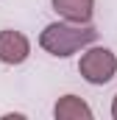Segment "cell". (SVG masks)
Instances as JSON below:
<instances>
[{"instance_id":"3","label":"cell","mask_w":117,"mask_h":120,"mask_svg":"<svg viewBox=\"0 0 117 120\" xmlns=\"http://www.w3.org/2000/svg\"><path fill=\"white\" fill-rule=\"evenodd\" d=\"M31 56V42L20 31H0V61L3 64H22Z\"/></svg>"},{"instance_id":"1","label":"cell","mask_w":117,"mask_h":120,"mask_svg":"<svg viewBox=\"0 0 117 120\" xmlns=\"http://www.w3.org/2000/svg\"><path fill=\"white\" fill-rule=\"evenodd\" d=\"M98 39V28L89 25V22H50L48 28L42 31L39 36V45L56 56V59H67L73 56L75 50L87 48Z\"/></svg>"},{"instance_id":"4","label":"cell","mask_w":117,"mask_h":120,"mask_svg":"<svg viewBox=\"0 0 117 120\" xmlns=\"http://www.w3.org/2000/svg\"><path fill=\"white\" fill-rule=\"evenodd\" d=\"M53 11H58L67 22H89L95 11V0H50Z\"/></svg>"},{"instance_id":"5","label":"cell","mask_w":117,"mask_h":120,"mask_svg":"<svg viewBox=\"0 0 117 120\" xmlns=\"http://www.w3.org/2000/svg\"><path fill=\"white\" fill-rule=\"evenodd\" d=\"M53 115H56V120H92V109L78 95H64V98H58Z\"/></svg>"},{"instance_id":"6","label":"cell","mask_w":117,"mask_h":120,"mask_svg":"<svg viewBox=\"0 0 117 120\" xmlns=\"http://www.w3.org/2000/svg\"><path fill=\"white\" fill-rule=\"evenodd\" d=\"M112 117L117 120V95H114V101H112Z\"/></svg>"},{"instance_id":"2","label":"cell","mask_w":117,"mask_h":120,"mask_svg":"<svg viewBox=\"0 0 117 120\" xmlns=\"http://www.w3.org/2000/svg\"><path fill=\"white\" fill-rule=\"evenodd\" d=\"M78 73L87 84H95V87H103L114 78L117 73V56L109 50V48H92L87 50L81 61H78Z\"/></svg>"}]
</instances>
